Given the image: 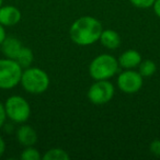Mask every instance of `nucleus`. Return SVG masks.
<instances>
[{
  "label": "nucleus",
  "mask_w": 160,
  "mask_h": 160,
  "mask_svg": "<svg viewBox=\"0 0 160 160\" xmlns=\"http://www.w3.org/2000/svg\"><path fill=\"white\" fill-rule=\"evenodd\" d=\"M103 28L101 22L93 17H81L71 24L69 35L75 44L88 46L100 40Z\"/></svg>",
  "instance_id": "obj_1"
},
{
  "label": "nucleus",
  "mask_w": 160,
  "mask_h": 160,
  "mask_svg": "<svg viewBox=\"0 0 160 160\" xmlns=\"http://www.w3.org/2000/svg\"><path fill=\"white\" fill-rule=\"evenodd\" d=\"M22 88L32 94H41L49 87V77L43 69L29 67L22 71L20 81Z\"/></svg>",
  "instance_id": "obj_2"
},
{
  "label": "nucleus",
  "mask_w": 160,
  "mask_h": 160,
  "mask_svg": "<svg viewBox=\"0 0 160 160\" xmlns=\"http://www.w3.org/2000/svg\"><path fill=\"white\" fill-rule=\"evenodd\" d=\"M152 7H153V11H155V13L160 18V0H155Z\"/></svg>",
  "instance_id": "obj_20"
},
{
  "label": "nucleus",
  "mask_w": 160,
  "mask_h": 160,
  "mask_svg": "<svg viewBox=\"0 0 160 160\" xmlns=\"http://www.w3.org/2000/svg\"><path fill=\"white\" fill-rule=\"evenodd\" d=\"M0 47H1V52L6 57L10 58V59H14L20 52V49L22 48V43L13 36H8V38L6 36L3 42L0 44Z\"/></svg>",
  "instance_id": "obj_10"
},
{
  "label": "nucleus",
  "mask_w": 160,
  "mask_h": 160,
  "mask_svg": "<svg viewBox=\"0 0 160 160\" xmlns=\"http://www.w3.org/2000/svg\"><path fill=\"white\" fill-rule=\"evenodd\" d=\"M5 150H6V142L3 140V138L0 136V157L5 153Z\"/></svg>",
  "instance_id": "obj_21"
},
{
  "label": "nucleus",
  "mask_w": 160,
  "mask_h": 160,
  "mask_svg": "<svg viewBox=\"0 0 160 160\" xmlns=\"http://www.w3.org/2000/svg\"><path fill=\"white\" fill-rule=\"evenodd\" d=\"M118 65L124 69H133L138 67L142 62V55L135 49H128L124 52L118 58Z\"/></svg>",
  "instance_id": "obj_11"
},
{
  "label": "nucleus",
  "mask_w": 160,
  "mask_h": 160,
  "mask_svg": "<svg viewBox=\"0 0 160 160\" xmlns=\"http://www.w3.org/2000/svg\"><path fill=\"white\" fill-rule=\"evenodd\" d=\"M6 115L14 123H24L31 115V108L24 98L20 96H12L5 103Z\"/></svg>",
  "instance_id": "obj_5"
},
{
  "label": "nucleus",
  "mask_w": 160,
  "mask_h": 160,
  "mask_svg": "<svg viewBox=\"0 0 160 160\" xmlns=\"http://www.w3.org/2000/svg\"><path fill=\"white\" fill-rule=\"evenodd\" d=\"M118 60L109 54L97 56L89 65V73L94 80H108L118 70Z\"/></svg>",
  "instance_id": "obj_3"
},
{
  "label": "nucleus",
  "mask_w": 160,
  "mask_h": 160,
  "mask_svg": "<svg viewBox=\"0 0 160 160\" xmlns=\"http://www.w3.org/2000/svg\"><path fill=\"white\" fill-rule=\"evenodd\" d=\"M149 149H150V152L152 153L153 156L160 158V139H155L149 146Z\"/></svg>",
  "instance_id": "obj_18"
},
{
  "label": "nucleus",
  "mask_w": 160,
  "mask_h": 160,
  "mask_svg": "<svg viewBox=\"0 0 160 160\" xmlns=\"http://www.w3.org/2000/svg\"><path fill=\"white\" fill-rule=\"evenodd\" d=\"M6 118H7V115H6V110H5V105L0 102V128L3 126L6 122Z\"/></svg>",
  "instance_id": "obj_19"
},
{
  "label": "nucleus",
  "mask_w": 160,
  "mask_h": 160,
  "mask_svg": "<svg viewBox=\"0 0 160 160\" xmlns=\"http://www.w3.org/2000/svg\"><path fill=\"white\" fill-rule=\"evenodd\" d=\"M118 87L124 93H136L142 87V76L138 71L126 69L118 75Z\"/></svg>",
  "instance_id": "obj_7"
},
{
  "label": "nucleus",
  "mask_w": 160,
  "mask_h": 160,
  "mask_svg": "<svg viewBox=\"0 0 160 160\" xmlns=\"http://www.w3.org/2000/svg\"><path fill=\"white\" fill-rule=\"evenodd\" d=\"M2 1H3V0H0V7L2 6Z\"/></svg>",
  "instance_id": "obj_23"
},
{
  "label": "nucleus",
  "mask_w": 160,
  "mask_h": 160,
  "mask_svg": "<svg viewBox=\"0 0 160 160\" xmlns=\"http://www.w3.org/2000/svg\"><path fill=\"white\" fill-rule=\"evenodd\" d=\"M23 68L10 58H0V89L9 90L21 81Z\"/></svg>",
  "instance_id": "obj_4"
},
{
  "label": "nucleus",
  "mask_w": 160,
  "mask_h": 160,
  "mask_svg": "<svg viewBox=\"0 0 160 160\" xmlns=\"http://www.w3.org/2000/svg\"><path fill=\"white\" fill-rule=\"evenodd\" d=\"M21 12L17 7L5 6L0 7V23L3 27H12L20 22Z\"/></svg>",
  "instance_id": "obj_8"
},
{
  "label": "nucleus",
  "mask_w": 160,
  "mask_h": 160,
  "mask_svg": "<svg viewBox=\"0 0 160 160\" xmlns=\"http://www.w3.org/2000/svg\"><path fill=\"white\" fill-rule=\"evenodd\" d=\"M69 158H70L69 155L64 149L52 148V149H49L48 151H46V153H44L42 159H44V160H69Z\"/></svg>",
  "instance_id": "obj_14"
},
{
  "label": "nucleus",
  "mask_w": 160,
  "mask_h": 160,
  "mask_svg": "<svg viewBox=\"0 0 160 160\" xmlns=\"http://www.w3.org/2000/svg\"><path fill=\"white\" fill-rule=\"evenodd\" d=\"M139 70L138 72L142 76V77H150L157 70V66L156 64L150 59H146V60H142V62L139 64Z\"/></svg>",
  "instance_id": "obj_15"
},
{
  "label": "nucleus",
  "mask_w": 160,
  "mask_h": 160,
  "mask_svg": "<svg viewBox=\"0 0 160 160\" xmlns=\"http://www.w3.org/2000/svg\"><path fill=\"white\" fill-rule=\"evenodd\" d=\"M6 31H5V28H3V25L0 23V44L3 42V40L6 38Z\"/></svg>",
  "instance_id": "obj_22"
},
{
  "label": "nucleus",
  "mask_w": 160,
  "mask_h": 160,
  "mask_svg": "<svg viewBox=\"0 0 160 160\" xmlns=\"http://www.w3.org/2000/svg\"><path fill=\"white\" fill-rule=\"evenodd\" d=\"M17 139L25 147L34 146L38 142V134L33 127L29 125H22L17 131Z\"/></svg>",
  "instance_id": "obj_9"
},
{
  "label": "nucleus",
  "mask_w": 160,
  "mask_h": 160,
  "mask_svg": "<svg viewBox=\"0 0 160 160\" xmlns=\"http://www.w3.org/2000/svg\"><path fill=\"white\" fill-rule=\"evenodd\" d=\"M114 96V87L108 80H96L89 88L88 99L93 104H105L110 102Z\"/></svg>",
  "instance_id": "obj_6"
},
{
  "label": "nucleus",
  "mask_w": 160,
  "mask_h": 160,
  "mask_svg": "<svg viewBox=\"0 0 160 160\" xmlns=\"http://www.w3.org/2000/svg\"><path fill=\"white\" fill-rule=\"evenodd\" d=\"M14 60H16L23 69L29 68L34 60V54L29 47L22 46V48L20 49V52L18 53L17 57L14 58Z\"/></svg>",
  "instance_id": "obj_13"
},
{
  "label": "nucleus",
  "mask_w": 160,
  "mask_h": 160,
  "mask_svg": "<svg viewBox=\"0 0 160 160\" xmlns=\"http://www.w3.org/2000/svg\"><path fill=\"white\" fill-rule=\"evenodd\" d=\"M21 159L22 160H41L42 156H41L40 151L35 149L33 146H29L22 151L21 153Z\"/></svg>",
  "instance_id": "obj_16"
},
{
  "label": "nucleus",
  "mask_w": 160,
  "mask_h": 160,
  "mask_svg": "<svg viewBox=\"0 0 160 160\" xmlns=\"http://www.w3.org/2000/svg\"><path fill=\"white\" fill-rule=\"evenodd\" d=\"M133 6L137 8H149V7H152L153 2H155V0H129Z\"/></svg>",
  "instance_id": "obj_17"
},
{
  "label": "nucleus",
  "mask_w": 160,
  "mask_h": 160,
  "mask_svg": "<svg viewBox=\"0 0 160 160\" xmlns=\"http://www.w3.org/2000/svg\"><path fill=\"white\" fill-rule=\"evenodd\" d=\"M99 41L103 46L109 49H115L121 45L120 35L118 32L113 31V30H103Z\"/></svg>",
  "instance_id": "obj_12"
}]
</instances>
